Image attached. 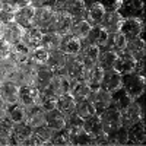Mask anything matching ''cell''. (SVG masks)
Masks as SVG:
<instances>
[{"instance_id": "1", "label": "cell", "mask_w": 146, "mask_h": 146, "mask_svg": "<svg viewBox=\"0 0 146 146\" xmlns=\"http://www.w3.org/2000/svg\"><path fill=\"white\" fill-rule=\"evenodd\" d=\"M121 88H123L133 100H136L140 95H145L146 79H145V76L136 75V73L124 75V76H121Z\"/></svg>"}, {"instance_id": "2", "label": "cell", "mask_w": 146, "mask_h": 146, "mask_svg": "<svg viewBox=\"0 0 146 146\" xmlns=\"http://www.w3.org/2000/svg\"><path fill=\"white\" fill-rule=\"evenodd\" d=\"M118 15L123 19L145 21V5L142 0H121Z\"/></svg>"}, {"instance_id": "3", "label": "cell", "mask_w": 146, "mask_h": 146, "mask_svg": "<svg viewBox=\"0 0 146 146\" xmlns=\"http://www.w3.org/2000/svg\"><path fill=\"white\" fill-rule=\"evenodd\" d=\"M36 67L38 66H35L31 60H28V62L23 63V64H19L18 72H16V75H15L12 82H15L19 88L21 86H34Z\"/></svg>"}, {"instance_id": "4", "label": "cell", "mask_w": 146, "mask_h": 146, "mask_svg": "<svg viewBox=\"0 0 146 146\" xmlns=\"http://www.w3.org/2000/svg\"><path fill=\"white\" fill-rule=\"evenodd\" d=\"M120 34L124 35L127 41L136 40V38H143L145 32V21L139 19H124L120 27Z\"/></svg>"}, {"instance_id": "5", "label": "cell", "mask_w": 146, "mask_h": 146, "mask_svg": "<svg viewBox=\"0 0 146 146\" xmlns=\"http://www.w3.org/2000/svg\"><path fill=\"white\" fill-rule=\"evenodd\" d=\"M100 120H101V124H102V129H104V133L105 135H110L111 131L117 130L118 127H121V113L118 110L110 107L107 108L104 113H101L100 115Z\"/></svg>"}, {"instance_id": "6", "label": "cell", "mask_w": 146, "mask_h": 146, "mask_svg": "<svg viewBox=\"0 0 146 146\" xmlns=\"http://www.w3.org/2000/svg\"><path fill=\"white\" fill-rule=\"evenodd\" d=\"M85 70L86 69H85L79 56H66V64H64V69L62 72V75H64L69 80L83 79Z\"/></svg>"}, {"instance_id": "7", "label": "cell", "mask_w": 146, "mask_h": 146, "mask_svg": "<svg viewBox=\"0 0 146 146\" xmlns=\"http://www.w3.org/2000/svg\"><path fill=\"white\" fill-rule=\"evenodd\" d=\"M72 21H73L72 16H69L66 12H56L53 23L47 32H54V34H58L60 36L69 35L72 29Z\"/></svg>"}, {"instance_id": "8", "label": "cell", "mask_w": 146, "mask_h": 146, "mask_svg": "<svg viewBox=\"0 0 146 146\" xmlns=\"http://www.w3.org/2000/svg\"><path fill=\"white\" fill-rule=\"evenodd\" d=\"M139 121H145V110L133 101L124 111H121V124L124 127H130Z\"/></svg>"}, {"instance_id": "9", "label": "cell", "mask_w": 146, "mask_h": 146, "mask_svg": "<svg viewBox=\"0 0 146 146\" xmlns=\"http://www.w3.org/2000/svg\"><path fill=\"white\" fill-rule=\"evenodd\" d=\"M88 101L94 105L95 111H96V115H100L101 113H104L105 110L110 108V105H111V94L102 91L101 88L95 89L89 94Z\"/></svg>"}, {"instance_id": "10", "label": "cell", "mask_w": 146, "mask_h": 146, "mask_svg": "<svg viewBox=\"0 0 146 146\" xmlns=\"http://www.w3.org/2000/svg\"><path fill=\"white\" fill-rule=\"evenodd\" d=\"M85 2V7H86V22L91 27H96L101 25V22L104 19L105 12L101 6V2H91V0H83Z\"/></svg>"}, {"instance_id": "11", "label": "cell", "mask_w": 146, "mask_h": 146, "mask_svg": "<svg viewBox=\"0 0 146 146\" xmlns=\"http://www.w3.org/2000/svg\"><path fill=\"white\" fill-rule=\"evenodd\" d=\"M44 92L54 95L56 98H58L62 95H66V94H70V80L64 75H62V73H57Z\"/></svg>"}, {"instance_id": "12", "label": "cell", "mask_w": 146, "mask_h": 146, "mask_svg": "<svg viewBox=\"0 0 146 146\" xmlns=\"http://www.w3.org/2000/svg\"><path fill=\"white\" fill-rule=\"evenodd\" d=\"M100 48L88 44L86 41H82V48H80V53L78 54L79 58L82 60V63L85 66V69H89L94 67L98 63V56H100Z\"/></svg>"}, {"instance_id": "13", "label": "cell", "mask_w": 146, "mask_h": 146, "mask_svg": "<svg viewBox=\"0 0 146 146\" xmlns=\"http://www.w3.org/2000/svg\"><path fill=\"white\" fill-rule=\"evenodd\" d=\"M56 12L51 7H41L35 10V19H34V27L38 28L42 32H47L48 28L51 27L53 19H54Z\"/></svg>"}, {"instance_id": "14", "label": "cell", "mask_w": 146, "mask_h": 146, "mask_svg": "<svg viewBox=\"0 0 146 146\" xmlns=\"http://www.w3.org/2000/svg\"><path fill=\"white\" fill-rule=\"evenodd\" d=\"M41 92L35 86H21L19 88V104L25 108L34 107L40 104Z\"/></svg>"}, {"instance_id": "15", "label": "cell", "mask_w": 146, "mask_h": 146, "mask_svg": "<svg viewBox=\"0 0 146 146\" xmlns=\"http://www.w3.org/2000/svg\"><path fill=\"white\" fill-rule=\"evenodd\" d=\"M34 129L31 126H28L27 123L22 124H15L13 127V133H12V139L10 143L13 146H21V145H27L29 143L31 137H32Z\"/></svg>"}, {"instance_id": "16", "label": "cell", "mask_w": 146, "mask_h": 146, "mask_svg": "<svg viewBox=\"0 0 146 146\" xmlns=\"http://www.w3.org/2000/svg\"><path fill=\"white\" fill-rule=\"evenodd\" d=\"M54 76H56V73L50 67H48L47 64L38 66V67H36V75H35V83H34V86L42 94L48 88V85L51 83V80H53Z\"/></svg>"}, {"instance_id": "17", "label": "cell", "mask_w": 146, "mask_h": 146, "mask_svg": "<svg viewBox=\"0 0 146 146\" xmlns=\"http://www.w3.org/2000/svg\"><path fill=\"white\" fill-rule=\"evenodd\" d=\"M126 45H127V40L124 38L123 34L115 32V34H108V38L105 45L101 48L100 51H111V53H124L126 50Z\"/></svg>"}, {"instance_id": "18", "label": "cell", "mask_w": 146, "mask_h": 146, "mask_svg": "<svg viewBox=\"0 0 146 146\" xmlns=\"http://www.w3.org/2000/svg\"><path fill=\"white\" fill-rule=\"evenodd\" d=\"M34 19H35V9L31 6V3L25 7L19 9L13 15V22L18 23L23 29H29L34 27Z\"/></svg>"}, {"instance_id": "19", "label": "cell", "mask_w": 146, "mask_h": 146, "mask_svg": "<svg viewBox=\"0 0 146 146\" xmlns=\"http://www.w3.org/2000/svg\"><path fill=\"white\" fill-rule=\"evenodd\" d=\"M62 12H66L72 19H85L86 16V7L83 0H66L63 2Z\"/></svg>"}, {"instance_id": "20", "label": "cell", "mask_w": 146, "mask_h": 146, "mask_svg": "<svg viewBox=\"0 0 146 146\" xmlns=\"http://www.w3.org/2000/svg\"><path fill=\"white\" fill-rule=\"evenodd\" d=\"M80 48H82V41L79 38H76L75 35H64L62 36V42H60L58 50L62 51L66 56H78L80 53Z\"/></svg>"}, {"instance_id": "21", "label": "cell", "mask_w": 146, "mask_h": 146, "mask_svg": "<svg viewBox=\"0 0 146 146\" xmlns=\"http://www.w3.org/2000/svg\"><path fill=\"white\" fill-rule=\"evenodd\" d=\"M102 91L108 92V94H113L118 89H121V75L115 70H110V72H104V76H102V82H101V86Z\"/></svg>"}, {"instance_id": "22", "label": "cell", "mask_w": 146, "mask_h": 146, "mask_svg": "<svg viewBox=\"0 0 146 146\" xmlns=\"http://www.w3.org/2000/svg\"><path fill=\"white\" fill-rule=\"evenodd\" d=\"M124 53L129 54L130 57H133L136 62H142V60H145V56H146V42H145V38H136V40L127 41Z\"/></svg>"}, {"instance_id": "23", "label": "cell", "mask_w": 146, "mask_h": 146, "mask_svg": "<svg viewBox=\"0 0 146 146\" xmlns=\"http://www.w3.org/2000/svg\"><path fill=\"white\" fill-rule=\"evenodd\" d=\"M25 123L28 126H31L32 129L45 126V111L40 105H34V107L27 108V120H25Z\"/></svg>"}, {"instance_id": "24", "label": "cell", "mask_w": 146, "mask_h": 146, "mask_svg": "<svg viewBox=\"0 0 146 146\" xmlns=\"http://www.w3.org/2000/svg\"><path fill=\"white\" fill-rule=\"evenodd\" d=\"M102 76H104V70L96 64L94 67H89V69L85 70L83 80L86 82V85L92 91H95V89H100L101 82H102Z\"/></svg>"}, {"instance_id": "25", "label": "cell", "mask_w": 146, "mask_h": 146, "mask_svg": "<svg viewBox=\"0 0 146 146\" xmlns=\"http://www.w3.org/2000/svg\"><path fill=\"white\" fill-rule=\"evenodd\" d=\"M0 96H2V100L7 105L18 104V101H19V86L15 82H10V80L3 82L2 91H0Z\"/></svg>"}, {"instance_id": "26", "label": "cell", "mask_w": 146, "mask_h": 146, "mask_svg": "<svg viewBox=\"0 0 146 146\" xmlns=\"http://www.w3.org/2000/svg\"><path fill=\"white\" fill-rule=\"evenodd\" d=\"M135 67H136V60L133 57H130L126 53L118 54L117 63H115V67H114V70L118 73V75H121V76L130 75V73L135 72Z\"/></svg>"}, {"instance_id": "27", "label": "cell", "mask_w": 146, "mask_h": 146, "mask_svg": "<svg viewBox=\"0 0 146 146\" xmlns=\"http://www.w3.org/2000/svg\"><path fill=\"white\" fill-rule=\"evenodd\" d=\"M51 137H53V130H50L45 126L36 127V129H34L29 145L31 146H47L51 143Z\"/></svg>"}, {"instance_id": "28", "label": "cell", "mask_w": 146, "mask_h": 146, "mask_svg": "<svg viewBox=\"0 0 146 146\" xmlns=\"http://www.w3.org/2000/svg\"><path fill=\"white\" fill-rule=\"evenodd\" d=\"M127 137H129V145H143L146 139V129H145V121L127 127Z\"/></svg>"}, {"instance_id": "29", "label": "cell", "mask_w": 146, "mask_h": 146, "mask_svg": "<svg viewBox=\"0 0 146 146\" xmlns=\"http://www.w3.org/2000/svg\"><path fill=\"white\" fill-rule=\"evenodd\" d=\"M107 38H108V32L101 25H96V27L91 28V31H89V34H88V36H86L85 41H86L88 44H91V45L98 47L101 50V48L105 45V42H107Z\"/></svg>"}, {"instance_id": "30", "label": "cell", "mask_w": 146, "mask_h": 146, "mask_svg": "<svg viewBox=\"0 0 146 146\" xmlns=\"http://www.w3.org/2000/svg\"><path fill=\"white\" fill-rule=\"evenodd\" d=\"M23 34H25V29H23L22 27H19L18 23L12 22V23H7V25H6L3 40L7 44H10V45H15L18 42H22Z\"/></svg>"}, {"instance_id": "31", "label": "cell", "mask_w": 146, "mask_h": 146, "mask_svg": "<svg viewBox=\"0 0 146 146\" xmlns=\"http://www.w3.org/2000/svg\"><path fill=\"white\" fill-rule=\"evenodd\" d=\"M92 89L86 85L83 79L78 80H70V95L75 98V101H82V100H88L89 94Z\"/></svg>"}, {"instance_id": "32", "label": "cell", "mask_w": 146, "mask_h": 146, "mask_svg": "<svg viewBox=\"0 0 146 146\" xmlns=\"http://www.w3.org/2000/svg\"><path fill=\"white\" fill-rule=\"evenodd\" d=\"M18 63L12 57L0 62V82H12L18 72Z\"/></svg>"}, {"instance_id": "33", "label": "cell", "mask_w": 146, "mask_h": 146, "mask_svg": "<svg viewBox=\"0 0 146 146\" xmlns=\"http://www.w3.org/2000/svg\"><path fill=\"white\" fill-rule=\"evenodd\" d=\"M135 101L131 98V96L121 88V89H118V91H115V92H113L111 94V105L110 107H113V108H115V110H118V111L121 113V111H124V110Z\"/></svg>"}, {"instance_id": "34", "label": "cell", "mask_w": 146, "mask_h": 146, "mask_svg": "<svg viewBox=\"0 0 146 146\" xmlns=\"http://www.w3.org/2000/svg\"><path fill=\"white\" fill-rule=\"evenodd\" d=\"M66 124V115H63L58 110H53L50 113H45V127L53 131L64 129Z\"/></svg>"}, {"instance_id": "35", "label": "cell", "mask_w": 146, "mask_h": 146, "mask_svg": "<svg viewBox=\"0 0 146 146\" xmlns=\"http://www.w3.org/2000/svg\"><path fill=\"white\" fill-rule=\"evenodd\" d=\"M42 31H40L38 28H29V29H25V34H23V38H22V42L25 44L29 50H35V48L41 47V40H42Z\"/></svg>"}, {"instance_id": "36", "label": "cell", "mask_w": 146, "mask_h": 146, "mask_svg": "<svg viewBox=\"0 0 146 146\" xmlns=\"http://www.w3.org/2000/svg\"><path fill=\"white\" fill-rule=\"evenodd\" d=\"M123 18L118 15V12H114V13H105L104 19L101 22V27L108 32V34H115L120 31V27L123 23Z\"/></svg>"}, {"instance_id": "37", "label": "cell", "mask_w": 146, "mask_h": 146, "mask_svg": "<svg viewBox=\"0 0 146 146\" xmlns=\"http://www.w3.org/2000/svg\"><path fill=\"white\" fill-rule=\"evenodd\" d=\"M6 117L13 124H22V123H25V120H27V108L22 107L19 102L7 105V108H6Z\"/></svg>"}, {"instance_id": "38", "label": "cell", "mask_w": 146, "mask_h": 146, "mask_svg": "<svg viewBox=\"0 0 146 146\" xmlns=\"http://www.w3.org/2000/svg\"><path fill=\"white\" fill-rule=\"evenodd\" d=\"M45 64L50 67L56 75L57 73H62L63 69H64V64H66V54H63L60 50L50 51V54H48V60H47Z\"/></svg>"}, {"instance_id": "39", "label": "cell", "mask_w": 146, "mask_h": 146, "mask_svg": "<svg viewBox=\"0 0 146 146\" xmlns=\"http://www.w3.org/2000/svg\"><path fill=\"white\" fill-rule=\"evenodd\" d=\"M105 140H107L108 145H114V146H126V145H129L127 127L121 126L117 130L111 131L110 135H105Z\"/></svg>"}, {"instance_id": "40", "label": "cell", "mask_w": 146, "mask_h": 146, "mask_svg": "<svg viewBox=\"0 0 146 146\" xmlns=\"http://www.w3.org/2000/svg\"><path fill=\"white\" fill-rule=\"evenodd\" d=\"M91 25L86 22V19H73L72 21V29H70V34L75 35L76 38H79L80 41H85L86 36L91 31Z\"/></svg>"}, {"instance_id": "41", "label": "cell", "mask_w": 146, "mask_h": 146, "mask_svg": "<svg viewBox=\"0 0 146 146\" xmlns=\"http://www.w3.org/2000/svg\"><path fill=\"white\" fill-rule=\"evenodd\" d=\"M29 54H31V50L23 44V42H18L15 45H12V50H10V57L15 60V62L19 64H23L29 60Z\"/></svg>"}, {"instance_id": "42", "label": "cell", "mask_w": 146, "mask_h": 146, "mask_svg": "<svg viewBox=\"0 0 146 146\" xmlns=\"http://www.w3.org/2000/svg\"><path fill=\"white\" fill-rule=\"evenodd\" d=\"M117 58L118 54L117 53H111V51H101L98 56V64L104 72H110V70H114L115 63H117Z\"/></svg>"}, {"instance_id": "43", "label": "cell", "mask_w": 146, "mask_h": 146, "mask_svg": "<svg viewBox=\"0 0 146 146\" xmlns=\"http://www.w3.org/2000/svg\"><path fill=\"white\" fill-rule=\"evenodd\" d=\"M75 107H76V101L70 94L62 95L57 98V110L63 115H69L72 113H75Z\"/></svg>"}, {"instance_id": "44", "label": "cell", "mask_w": 146, "mask_h": 146, "mask_svg": "<svg viewBox=\"0 0 146 146\" xmlns=\"http://www.w3.org/2000/svg\"><path fill=\"white\" fill-rule=\"evenodd\" d=\"M60 42H62V36L54 32H44L42 34V40H41V47L50 53L54 50H58Z\"/></svg>"}, {"instance_id": "45", "label": "cell", "mask_w": 146, "mask_h": 146, "mask_svg": "<svg viewBox=\"0 0 146 146\" xmlns=\"http://www.w3.org/2000/svg\"><path fill=\"white\" fill-rule=\"evenodd\" d=\"M13 127H15V124L7 117L0 118V145H9L10 143Z\"/></svg>"}, {"instance_id": "46", "label": "cell", "mask_w": 146, "mask_h": 146, "mask_svg": "<svg viewBox=\"0 0 146 146\" xmlns=\"http://www.w3.org/2000/svg\"><path fill=\"white\" fill-rule=\"evenodd\" d=\"M75 113L82 118V120H88L94 115H96V111L94 105L88 101V100H82V101H76V107H75Z\"/></svg>"}, {"instance_id": "47", "label": "cell", "mask_w": 146, "mask_h": 146, "mask_svg": "<svg viewBox=\"0 0 146 146\" xmlns=\"http://www.w3.org/2000/svg\"><path fill=\"white\" fill-rule=\"evenodd\" d=\"M83 121L76 113H72L69 115H66V124H64V129L69 130L70 135L73 133H78L80 130H83Z\"/></svg>"}, {"instance_id": "48", "label": "cell", "mask_w": 146, "mask_h": 146, "mask_svg": "<svg viewBox=\"0 0 146 146\" xmlns=\"http://www.w3.org/2000/svg\"><path fill=\"white\" fill-rule=\"evenodd\" d=\"M51 145H54V146H70L72 145V135L69 133V130L62 129V130L53 131Z\"/></svg>"}, {"instance_id": "49", "label": "cell", "mask_w": 146, "mask_h": 146, "mask_svg": "<svg viewBox=\"0 0 146 146\" xmlns=\"http://www.w3.org/2000/svg\"><path fill=\"white\" fill-rule=\"evenodd\" d=\"M31 3V0H2V10L7 12V13L15 15L16 12L22 7H25Z\"/></svg>"}, {"instance_id": "50", "label": "cell", "mask_w": 146, "mask_h": 146, "mask_svg": "<svg viewBox=\"0 0 146 146\" xmlns=\"http://www.w3.org/2000/svg\"><path fill=\"white\" fill-rule=\"evenodd\" d=\"M72 145H76V146H94L96 143L85 130H80V131L73 133L72 135Z\"/></svg>"}, {"instance_id": "51", "label": "cell", "mask_w": 146, "mask_h": 146, "mask_svg": "<svg viewBox=\"0 0 146 146\" xmlns=\"http://www.w3.org/2000/svg\"><path fill=\"white\" fill-rule=\"evenodd\" d=\"M48 53L45 48L42 47H38V48H35V50H31V54H29V60L35 64V66H42L47 63V60H48Z\"/></svg>"}, {"instance_id": "52", "label": "cell", "mask_w": 146, "mask_h": 146, "mask_svg": "<svg viewBox=\"0 0 146 146\" xmlns=\"http://www.w3.org/2000/svg\"><path fill=\"white\" fill-rule=\"evenodd\" d=\"M45 113H50L53 110H57V98L54 95H50L47 92L41 94V98H40V104H38Z\"/></svg>"}, {"instance_id": "53", "label": "cell", "mask_w": 146, "mask_h": 146, "mask_svg": "<svg viewBox=\"0 0 146 146\" xmlns=\"http://www.w3.org/2000/svg\"><path fill=\"white\" fill-rule=\"evenodd\" d=\"M101 6L105 13H114V12H118L121 0H105V2H101Z\"/></svg>"}, {"instance_id": "54", "label": "cell", "mask_w": 146, "mask_h": 146, "mask_svg": "<svg viewBox=\"0 0 146 146\" xmlns=\"http://www.w3.org/2000/svg\"><path fill=\"white\" fill-rule=\"evenodd\" d=\"M10 50H12V45L7 44L5 40H0V62L10 57Z\"/></svg>"}, {"instance_id": "55", "label": "cell", "mask_w": 146, "mask_h": 146, "mask_svg": "<svg viewBox=\"0 0 146 146\" xmlns=\"http://www.w3.org/2000/svg\"><path fill=\"white\" fill-rule=\"evenodd\" d=\"M6 108H7V104L2 100V96H0V118L6 117Z\"/></svg>"}, {"instance_id": "56", "label": "cell", "mask_w": 146, "mask_h": 146, "mask_svg": "<svg viewBox=\"0 0 146 146\" xmlns=\"http://www.w3.org/2000/svg\"><path fill=\"white\" fill-rule=\"evenodd\" d=\"M5 29H6V25H3L0 22V40H3V35H5Z\"/></svg>"}, {"instance_id": "57", "label": "cell", "mask_w": 146, "mask_h": 146, "mask_svg": "<svg viewBox=\"0 0 146 146\" xmlns=\"http://www.w3.org/2000/svg\"><path fill=\"white\" fill-rule=\"evenodd\" d=\"M126 146H143V145H126Z\"/></svg>"}, {"instance_id": "58", "label": "cell", "mask_w": 146, "mask_h": 146, "mask_svg": "<svg viewBox=\"0 0 146 146\" xmlns=\"http://www.w3.org/2000/svg\"><path fill=\"white\" fill-rule=\"evenodd\" d=\"M2 146H13V145H12V143H9V145H2Z\"/></svg>"}, {"instance_id": "59", "label": "cell", "mask_w": 146, "mask_h": 146, "mask_svg": "<svg viewBox=\"0 0 146 146\" xmlns=\"http://www.w3.org/2000/svg\"><path fill=\"white\" fill-rule=\"evenodd\" d=\"M2 85H3V82H0V91H2Z\"/></svg>"}, {"instance_id": "60", "label": "cell", "mask_w": 146, "mask_h": 146, "mask_svg": "<svg viewBox=\"0 0 146 146\" xmlns=\"http://www.w3.org/2000/svg\"><path fill=\"white\" fill-rule=\"evenodd\" d=\"M102 146H114V145H108V143H107V145H102Z\"/></svg>"}, {"instance_id": "61", "label": "cell", "mask_w": 146, "mask_h": 146, "mask_svg": "<svg viewBox=\"0 0 146 146\" xmlns=\"http://www.w3.org/2000/svg\"><path fill=\"white\" fill-rule=\"evenodd\" d=\"M0 7H2V0H0Z\"/></svg>"}, {"instance_id": "62", "label": "cell", "mask_w": 146, "mask_h": 146, "mask_svg": "<svg viewBox=\"0 0 146 146\" xmlns=\"http://www.w3.org/2000/svg\"><path fill=\"white\" fill-rule=\"evenodd\" d=\"M70 146H76V145H70Z\"/></svg>"}, {"instance_id": "63", "label": "cell", "mask_w": 146, "mask_h": 146, "mask_svg": "<svg viewBox=\"0 0 146 146\" xmlns=\"http://www.w3.org/2000/svg\"><path fill=\"white\" fill-rule=\"evenodd\" d=\"M94 146H96V145H94Z\"/></svg>"}, {"instance_id": "64", "label": "cell", "mask_w": 146, "mask_h": 146, "mask_svg": "<svg viewBox=\"0 0 146 146\" xmlns=\"http://www.w3.org/2000/svg\"><path fill=\"white\" fill-rule=\"evenodd\" d=\"M0 146H2V145H0Z\"/></svg>"}]
</instances>
